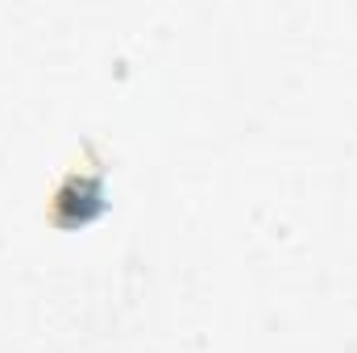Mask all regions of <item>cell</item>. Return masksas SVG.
<instances>
[{
    "mask_svg": "<svg viewBox=\"0 0 357 353\" xmlns=\"http://www.w3.org/2000/svg\"><path fill=\"white\" fill-rule=\"evenodd\" d=\"M100 212H104V163L96 158V146L88 142V158L79 167H67L54 183L50 220L59 229H75V225H88Z\"/></svg>",
    "mask_w": 357,
    "mask_h": 353,
    "instance_id": "1",
    "label": "cell"
}]
</instances>
